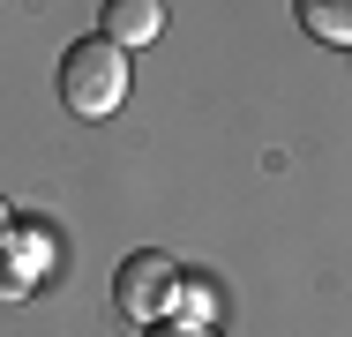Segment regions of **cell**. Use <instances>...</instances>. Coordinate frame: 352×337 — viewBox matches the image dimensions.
<instances>
[{
  "mask_svg": "<svg viewBox=\"0 0 352 337\" xmlns=\"http://www.w3.org/2000/svg\"><path fill=\"white\" fill-rule=\"evenodd\" d=\"M180 277L188 270H173V255H157V248H135L120 277H113V307L128 315V323H173V307H180Z\"/></svg>",
  "mask_w": 352,
  "mask_h": 337,
  "instance_id": "cell-2",
  "label": "cell"
},
{
  "mask_svg": "<svg viewBox=\"0 0 352 337\" xmlns=\"http://www.w3.org/2000/svg\"><path fill=\"white\" fill-rule=\"evenodd\" d=\"M98 30H105L120 53L157 45V38H165V0H105V8H98Z\"/></svg>",
  "mask_w": 352,
  "mask_h": 337,
  "instance_id": "cell-3",
  "label": "cell"
},
{
  "mask_svg": "<svg viewBox=\"0 0 352 337\" xmlns=\"http://www.w3.org/2000/svg\"><path fill=\"white\" fill-rule=\"evenodd\" d=\"M292 15H300V30H307V38L345 45V53H352V0H292Z\"/></svg>",
  "mask_w": 352,
  "mask_h": 337,
  "instance_id": "cell-4",
  "label": "cell"
},
{
  "mask_svg": "<svg viewBox=\"0 0 352 337\" xmlns=\"http://www.w3.org/2000/svg\"><path fill=\"white\" fill-rule=\"evenodd\" d=\"M180 315L210 330V285H203V277H180Z\"/></svg>",
  "mask_w": 352,
  "mask_h": 337,
  "instance_id": "cell-5",
  "label": "cell"
},
{
  "mask_svg": "<svg viewBox=\"0 0 352 337\" xmlns=\"http://www.w3.org/2000/svg\"><path fill=\"white\" fill-rule=\"evenodd\" d=\"M150 337H217V330H203V323H150Z\"/></svg>",
  "mask_w": 352,
  "mask_h": 337,
  "instance_id": "cell-6",
  "label": "cell"
},
{
  "mask_svg": "<svg viewBox=\"0 0 352 337\" xmlns=\"http://www.w3.org/2000/svg\"><path fill=\"white\" fill-rule=\"evenodd\" d=\"M60 98H68V113H82V120H113L128 105V53L105 30L98 38H75L68 53H60Z\"/></svg>",
  "mask_w": 352,
  "mask_h": 337,
  "instance_id": "cell-1",
  "label": "cell"
},
{
  "mask_svg": "<svg viewBox=\"0 0 352 337\" xmlns=\"http://www.w3.org/2000/svg\"><path fill=\"white\" fill-rule=\"evenodd\" d=\"M8 225H15V210H8V202H0V240H8Z\"/></svg>",
  "mask_w": 352,
  "mask_h": 337,
  "instance_id": "cell-7",
  "label": "cell"
}]
</instances>
